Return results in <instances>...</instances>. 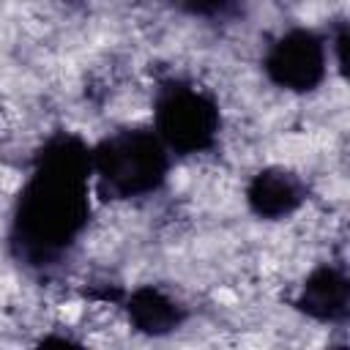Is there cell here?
<instances>
[{
    "mask_svg": "<svg viewBox=\"0 0 350 350\" xmlns=\"http://www.w3.org/2000/svg\"><path fill=\"white\" fill-rule=\"evenodd\" d=\"M175 5L205 22H230L241 14V0H175Z\"/></svg>",
    "mask_w": 350,
    "mask_h": 350,
    "instance_id": "ba28073f",
    "label": "cell"
},
{
    "mask_svg": "<svg viewBox=\"0 0 350 350\" xmlns=\"http://www.w3.org/2000/svg\"><path fill=\"white\" fill-rule=\"evenodd\" d=\"M309 200L306 180L282 164L257 170L246 183V208L260 221H284Z\"/></svg>",
    "mask_w": 350,
    "mask_h": 350,
    "instance_id": "8992f818",
    "label": "cell"
},
{
    "mask_svg": "<svg viewBox=\"0 0 350 350\" xmlns=\"http://www.w3.org/2000/svg\"><path fill=\"white\" fill-rule=\"evenodd\" d=\"M93 194L109 202L142 200L164 189L172 153L148 126H120L90 145Z\"/></svg>",
    "mask_w": 350,
    "mask_h": 350,
    "instance_id": "7a4b0ae2",
    "label": "cell"
},
{
    "mask_svg": "<svg viewBox=\"0 0 350 350\" xmlns=\"http://www.w3.org/2000/svg\"><path fill=\"white\" fill-rule=\"evenodd\" d=\"M93 216L90 142L57 129L30 159L5 230L8 257L30 273H52L77 252Z\"/></svg>",
    "mask_w": 350,
    "mask_h": 350,
    "instance_id": "6da1fadb",
    "label": "cell"
},
{
    "mask_svg": "<svg viewBox=\"0 0 350 350\" xmlns=\"http://www.w3.org/2000/svg\"><path fill=\"white\" fill-rule=\"evenodd\" d=\"M328 60L331 52L325 33L295 25L265 46L260 68L273 88L293 96H309L325 82Z\"/></svg>",
    "mask_w": 350,
    "mask_h": 350,
    "instance_id": "277c9868",
    "label": "cell"
},
{
    "mask_svg": "<svg viewBox=\"0 0 350 350\" xmlns=\"http://www.w3.org/2000/svg\"><path fill=\"white\" fill-rule=\"evenodd\" d=\"M293 309L323 325H347L350 320V276L342 262H320L293 295Z\"/></svg>",
    "mask_w": 350,
    "mask_h": 350,
    "instance_id": "5b68a950",
    "label": "cell"
},
{
    "mask_svg": "<svg viewBox=\"0 0 350 350\" xmlns=\"http://www.w3.org/2000/svg\"><path fill=\"white\" fill-rule=\"evenodd\" d=\"M328 38V52H334V60H336V68L342 77H347V22L345 19H336L334 30L325 36Z\"/></svg>",
    "mask_w": 350,
    "mask_h": 350,
    "instance_id": "9c48e42d",
    "label": "cell"
},
{
    "mask_svg": "<svg viewBox=\"0 0 350 350\" xmlns=\"http://www.w3.org/2000/svg\"><path fill=\"white\" fill-rule=\"evenodd\" d=\"M115 304L126 312L137 334L153 339L175 334L189 320L186 304L159 284H139L134 290H120Z\"/></svg>",
    "mask_w": 350,
    "mask_h": 350,
    "instance_id": "52a82bcc",
    "label": "cell"
},
{
    "mask_svg": "<svg viewBox=\"0 0 350 350\" xmlns=\"http://www.w3.org/2000/svg\"><path fill=\"white\" fill-rule=\"evenodd\" d=\"M172 156H200L216 148L221 134L219 98L178 74L159 77L153 88V126Z\"/></svg>",
    "mask_w": 350,
    "mask_h": 350,
    "instance_id": "3957f363",
    "label": "cell"
}]
</instances>
